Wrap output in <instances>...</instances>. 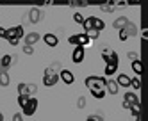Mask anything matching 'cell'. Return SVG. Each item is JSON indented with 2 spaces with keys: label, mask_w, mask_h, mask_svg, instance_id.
<instances>
[{
  "label": "cell",
  "mask_w": 148,
  "mask_h": 121,
  "mask_svg": "<svg viewBox=\"0 0 148 121\" xmlns=\"http://www.w3.org/2000/svg\"><path fill=\"white\" fill-rule=\"evenodd\" d=\"M13 62H14V57L9 55V53H5V55L0 57V70H2V71H7V70L13 66Z\"/></svg>",
  "instance_id": "9"
},
{
  "label": "cell",
  "mask_w": 148,
  "mask_h": 121,
  "mask_svg": "<svg viewBox=\"0 0 148 121\" xmlns=\"http://www.w3.org/2000/svg\"><path fill=\"white\" fill-rule=\"evenodd\" d=\"M130 68H132V71L136 73V77H141V75L145 73V66H143V61H141V59L130 62Z\"/></svg>",
  "instance_id": "16"
},
{
  "label": "cell",
  "mask_w": 148,
  "mask_h": 121,
  "mask_svg": "<svg viewBox=\"0 0 148 121\" xmlns=\"http://www.w3.org/2000/svg\"><path fill=\"white\" fill-rule=\"evenodd\" d=\"M91 27H93V30H97V32H102V30L105 29V23H103V20H102V18L91 16Z\"/></svg>",
  "instance_id": "17"
},
{
  "label": "cell",
  "mask_w": 148,
  "mask_h": 121,
  "mask_svg": "<svg viewBox=\"0 0 148 121\" xmlns=\"http://www.w3.org/2000/svg\"><path fill=\"white\" fill-rule=\"evenodd\" d=\"M0 121H4V114L2 112H0Z\"/></svg>",
  "instance_id": "36"
},
{
  "label": "cell",
  "mask_w": 148,
  "mask_h": 121,
  "mask_svg": "<svg viewBox=\"0 0 148 121\" xmlns=\"http://www.w3.org/2000/svg\"><path fill=\"white\" fill-rule=\"evenodd\" d=\"M27 89H29V96H34L38 91V85L36 84H27Z\"/></svg>",
  "instance_id": "24"
},
{
  "label": "cell",
  "mask_w": 148,
  "mask_h": 121,
  "mask_svg": "<svg viewBox=\"0 0 148 121\" xmlns=\"http://www.w3.org/2000/svg\"><path fill=\"white\" fill-rule=\"evenodd\" d=\"M139 105V98H137V94L134 91H127L125 96H123V109H127V111H130L132 107Z\"/></svg>",
  "instance_id": "5"
},
{
  "label": "cell",
  "mask_w": 148,
  "mask_h": 121,
  "mask_svg": "<svg viewBox=\"0 0 148 121\" xmlns=\"http://www.w3.org/2000/svg\"><path fill=\"white\" fill-rule=\"evenodd\" d=\"M84 55H86V48L75 46V48H73V52H71V61L75 62V64H79V62L84 61Z\"/></svg>",
  "instance_id": "8"
},
{
  "label": "cell",
  "mask_w": 148,
  "mask_h": 121,
  "mask_svg": "<svg viewBox=\"0 0 148 121\" xmlns=\"http://www.w3.org/2000/svg\"><path fill=\"white\" fill-rule=\"evenodd\" d=\"M73 20H75V23H84V16L80 14V13H75V14H73Z\"/></svg>",
  "instance_id": "25"
},
{
  "label": "cell",
  "mask_w": 148,
  "mask_h": 121,
  "mask_svg": "<svg viewBox=\"0 0 148 121\" xmlns=\"http://www.w3.org/2000/svg\"><path fill=\"white\" fill-rule=\"evenodd\" d=\"M86 121H103V118H102V116H97V114H93V116H89Z\"/></svg>",
  "instance_id": "29"
},
{
  "label": "cell",
  "mask_w": 148,
  "mask_h": 121,
  "mask_svg": "<svg viewBox=\"0 0 148 121\" xmlns=\"http://www.w3.org/2000/svg\"><path fill=\"white\" fill-rule=\"evenodd\" d=\"M118 66H120V62H109V64H105V75H107V77L114 75L116 70H118Z\"/></svg>",
  "instance_id": "19"
},
{
  "label": "cell",
  "mask_w": 148,
  "mask_h": 121,
  "mask_svg": "<svg viewBox=\"0 0 148 121\" xmlns=\"http://www.w3.org/2000/svg\"><path fill=\"white\" fill-rule=\"evenodd\" d=\"M139 119H141L139 114H130V121H139Z\"/></svg>",
  "instance_id": "33"
},
{
  "label": "cell",
  "mask_w": 148,
  "mask_h": 121,
  "mask_svg": "<svg viewBox=\"0 0 148 121\" xmlns=\"http://www.w3.org/2000/svg\"><path fill=\"white\" fill-rule=\"evenodd\" d=\"M116 84H118V87H129L130 85V77L125 75V73H120L116 77Z\"/></svg>",
  "instance_id": "18"
},
{
  "label": "cell",
  "mask_w": 148,
  "mask_h": 121,
  "mask_svg": "<svg viewBox=\"0 0 148 121\" xmlns=\"http://www.w3.org/2000/svg\"><path fill=\"white\" fill-rule=\"evenodd\" d=\"M59 79L62 80V82H64V84H73V82H75V75H73L70 70H61L59 71Z\"/></svg>",
  "instance_id": "12"
},
{
  "label": "cell",
  "mask_w": 148,
  "mask_h": 121,
  "mask_svg": "<svg viewBox=\"0 0 148 121\" xmlns=\"http://www.w3.org/2000/svg\"><path fill=\"white\" fill-rule=\"evenodd\" d=\"M129 18H127V16H120V18H116L114 21H112V27L116 29V30H123L127 25H129Z\"/></svg>",
  "instance_id": "15"
},
{
  "label": "cell",
  "mask_w": 148,
  "mask_h": 121,
  "mask_svg": "<svg viewBox=\"0 0 148 121\" xmlns=\"http://www.w3.org/2000/svg\"><path fill=\"white\" fill-rule=\"evenodd\" d=\"M23 39H25V46H32L34 48V45L41 39V36L38 34V32H29V34L23 36Z\"/></svg>",
  "instance_id": "11"
},
{
  "label": "cell",
  "mask_w": 148,
  "mask_h": 121,
  "mask_svg": "<svg viewBox=\"0 0 148 121\" xmlns=\"http://www.w3.org/2000/svg\"><path fill=\"white\" fill-rule=\"evenodd\" d=\"M13 121H23V116L20 114V112H16V114L13 116Z\"/></svg>",
  "instance_id": "32"
},
{
  "label": "cell",
  "mask_w": 148,
  "mask_h": 121,
  "mask_svg": "<svg viewBox=\"0 0 148 121\" xmlns=\"http://www.w3.org/2000/svg\"><path fill=\"white\" fill-rule=\"evenodd\" d=\"M129 87H132V89H139V87H141L139 77H134V79H130V85H129Z\"/></svg>",
  "instance_id": "23"
},
{
  "label": "cell",
  "mask_w": 148,
  "mask_h": 121,
  "mask_svg": "<svg viewBox=\"0 0 148 121\" xmlns=\"http://www.w3.org/2000/svg\"><path fill=\"white\" fill-rule=\"evenodd\" d=\"M36 111H38V98L36 96H30L29 102L22 107V116H27L29 118V116H32Z\"/></svg>",
  "instance_id": "6"
},
{
  "label": "cell",
  "mask_w": 148,
  "mask_h": 121,
  "mask_svg": "<svg viewBox=\"0 0 148 121\" xmlns=\"http://www.w3.org/2000/svg\"><path fill=\"white\" fill-rule=\"evenodd\" d=\"M68 43L70 45H73V46H82V48H86V46H89L91 45V41L88 39V36L84 34H73V36H70L68 38Z\"/></svg>",
  "instance_id": "4"
},
{
  "label": "cell",
  "mask_w": 148,
  "mask_h": 121,
  "mask_svg": "<svg viewBox=\"0 0 148 121\" xmlns=\"http://www.w3.org/2000/svg\"><path fill=\"white\" fill-rule=\"evenodd\" d=\"M0 38H5V29L0 27Z\"/></svg>",
  "instance_id": "35"
},
{
  "label": "cell",
  "mask_w": 148,
  "mask_h": 121,
  "mask_svg": "<svg viewBox=\"0 0 148 121\" xmlns=\"http://www.w3.org/2000/svg\"><path fill=\"white\" fill-rule=\"evenodd\" d=\"M84 105H86V100H84V98H79V107L82 109Z\"/></svg>",
  "instance_id": "34"
},
{
  "label": "cell",
  "mask_w": 148,
  "mask_h": 121,
  "mask_svg": "<svg viewBox=\"0 0 148 121\" xmlns=\"http://www.w3.org/2000/svg\"><path fill=\"white\" fill-rule=\"evenodd\" d=\"M114 7H116V4L112 2V5H100V9L102 11H105V13H111V11H114Z\"/></svg>",
  "instance_id": "26"
},
{
  "label": "cell",
  "mask_w": 148,
  "mask_h": 121,
  "mask_svg": "<svg viewBox=\"0 0 148 121\" xmlns=\"http://www.w3.org/2000/svg\"><path fill=\"white\" fill-rule=\"evenodd\" d=\"M43 41H45V45L50 46V48H56V46L59 45V38L54 34V32H48V34H45V36H43Z\"/></svg>",
  "instance_id": "10"
},
{
  "label": "cell",
  "mask_w": 148,
  "mask_h": 121,
  "mask_svg": "<svg viewBox=\"0 0 148 121\" xmlns=\"http://www.w3.org/2000/svg\"><path fill=\"white\" fill-rule=\"evenodd\" d=\"M23 36H25V32H23L22 25H14L11 29H5V39L9 41V45H13V46H16Z\"/></svg>",
  "instance_id": "2"
},
{
  "label": "cell",
  "mask_w": 148,
  "mask_h": 121,
  "mask_svg": "<svg viewBox=\"0 0 148 121\" xmlns=\"http://www.w3.org/2000/svg\"><path fill=\"white\" fill-rule=\"evenodd\" d=\"M120 91V87L118 84H116L114 79H107V82H105V93H109V94H118Z\"/></svg>",
  "instance_id": "13"
},
{
  "label": "cell",
  "mask_w": 148,
  "mask_h": 121,
  "mask_svg": "<svg viewBox=\"0 0 148 121\" xmlns=\"http://www.w3.org/2000/svg\"><path fill=\"white\" fill-rule=\"evenodd\" d=\"M127 57H129L132 62H134V61H139V55H137L136 52H129V53H127Z\"/></svg>",
  "instance_id": "28"
},
{
  "label": "cell",
  "mask_w": 148,
  "mask_h": 121,
  "mask_svg": "<svg viewBox=\"0 0 148 121\" xmlns=\"http://www.w3.org/2000/svg\"><path fill=\"white\" fill-rule=\"evenodd\" d=\"M23 52L27 53V55H32V53H34V48H32V46H23Z\"/></svg>",
  "instance_id": "30"
},
{
  "label": "cell",
  "mask_w": 148,
  "mask_h": 121,
  "mask_svg": "<svg viewBox=\"0 0 148 121\" xmlns=\"http://www.w3.org/2000/svg\"><path fill=\"white\" fill-rule=\"evenodd\" d=\"M9 82H11V79H9V73L0 70V85H2V87H7Z\"/></svg>",
  "instance_id": "20"
},
{
  "label": "cell",
  "mask_w": 148,
  "mask_h": 121,
  "mask_svg": "<svg viewBox=\"0 0 148 121\" xmlns=\"http://www.w3.org/2000/svg\"><path fill=\"white\" fill-rule=\"evenodd\" d=\"M105 82H107V79H105V77H98V75H91L84 80L89 93L93 94V98H97V100H102V98L107 94L105 93Z\"/></svg>",
  "instance_id": "1"
},
{
  "label": "cell",
  "mask_w": 148,
  "mask_h": 121,
  "mask_svg": "<svg viewBox=\"0 0 148 121\" xmlns=\"http://www.w3.org/2000/svg\"><path fill=\"white\" fill-rule=\"evenodd\" d=\"M57 80H59V71H57V62H56V64L48 66V68L45 70V73H43V84H45V87H52V85L57 84Z\"/></svg>",
  "instance_id": "3"
},
{
  "label": "cell",
  "mask_w": 148,
  "mask_h": 121,
  "mask_svg": "<svg viewBox=\"0 0 148 121\" xmlns=\"http://www.w3.org/2000/svg\"><path fill=\"white\" fill-rule=\"evenodd\" d=\"M102 59L105 61V64H109V62H120L118 53H116L114 50H111L109 46H103L102 48Z\"/></svg>",
  "instance_id": "7"
},
{
  "label": "cell",
  "mask_w": 148,
  "mask_h": 121,
  "mask_svg": "<svg viewBox=\"0 0 148 121\" xmlns=\"http://www.w3.org/2000/svg\"><path fill=\"white\" fill-rule=\"evenodd\" d=\"M18 96H29V89H27V84L22 82V84H18ZM30 98V96H29Z\"/></svg>",
  "instance_id": "22"
},
{
  "label": "cell",
  "mask_w": 148,
  "mask_h": 121,
  "mask_svg": "<svg viewBox=\"0 0 148 121\" xmlns=\"http://www.w3.org/2000/svg\"><path fill=\"white\" fill-rule=\"evenodd\" d=\"M30 23H39V20H41V11L38 7H30L29 11V18H27Z\"/></svg>",
  "instance_id": "14"
},
{
  "label": "cell",
  "mask_w": 148,
  "mask_h": 121,
  "mask_svg": "<svg viewBox=\"0 0 148 121\" xmlns=\"http://www.w3.org/2000/svg\"><path fill=\"white\" fill-rule=\"evenodd\" d=\"M127 39H129L127 32H125V30H120V41H127Z\"/></svg>",
  "instance_id": "31"
},
{
  "label": "cell",
  "mask_w": 148,
  "mask_h": 121,
  "mask_svg": "<svg viewBox=\"0 0 148 121\" xmlns=\"http://www.w3.org/2000/svg\"><path fill=\"white\" fill-rule=\"evenodd\" d=\"M27 102H29V96H18V105L20 107H23Z\"/></svg>",
  "instance_id": "27"
},
{
  "label": "cell",
  "mask_w": 148,
  "mask_h": 121,
  "mask_svg": "<svg viewBox=\"0 0 148 121\" xmlns=\"http://www.w3.org/2000/svg\"><path fill=\"white\" fill-rule=\"evenodd\" d=\"M123 30L127 32V36H129V38H130V36H136V34H137V27H136V25L132 23V21H129V25H127V27H125Z\"/></svg>",
  "instance_id": "21"
}]
</instances>
